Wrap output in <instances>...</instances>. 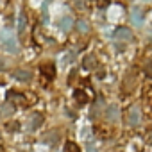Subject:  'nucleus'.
<instances>
[{"mask_svg":"<svg viewBox=\"0 0 152 152\" xmlns=\"http://www.w3.org/2000/svg\"><path fill=\"white\" fill-rule=\"evenodd\" d=\"M0 43H2V47L9 54H18L20 52V45L16 41V36H13L9 31H2V32H0Z\"/></svg>","mask_w":152,"mask_h":152,"instance_id":"1","label":"nucleus"},{"mask_svg":"<svg viewBox=\"0 0 152 152\" xmlns=\"http://www.w3.org/2000/svg\"><path fill=\"white\" fill-rule=\"evenodd\" d=\"M140 120H141V111H140V107H138V106H131V107H129V113H127V124H129L131 127H136V125L140 124Z\"/></svg>","mask_w":152,"mask_h":152,"instance_id":"2","label":"nucleus"},{"mask_svg":"<svg viewBox=\"0 0 152 152\" xmlns=\"http://www.w3.org/2000/svg\"><path fill=\"white\" fill-rule=\"evenodd\" d=\"M143 20H145L143 9H141V7H132V9H131V22H132V25H134V27H141Z\"/></svg>","mask_w":152,"mask_h":152,"instance_id":"3","label":"nucleus"},{"mask_svg":"<svg viewBox=\"0 0 152 152\" xmlns=\"http://www.w3.org/2000/svg\"><path fill=\"white\" fill-rule=\"evenodd\" d=\"M41 73H43V77L52 81L56 77V64L54 63H43L41 64Z\"/></svg>","mask_w":152,"mask_h":152,"instance_id":"4","label":"nucleus"},{"mask_svg":"<svg viewBox=\"0 0 152 152\" xmlns=\"http://www.w3.org/2000/svg\"><path fill=\"white\" fill-rule=\"evenodd\" d=\"M115 38L116 39H125V41H129L131 38H132V32H131V29H127V27H118V29H115Z\"/></svg>","mask_w":152,"mask_h":152,"instance_id":"5","label":"nucleus"},{"mask_svg":"<svg viewBox=\"0 0 152 152\" xmlns=\"http://www.w3.org/2000/svg\"><path fill=\"white\" fill-rule=\"evenodd\" d=\"M13 77H15L16 81H20V83H27V81L32 79V73H31L29 70H15Z\"/></svg>","mask_w":152,"mask_h":152,"instance_id":"6","label":"nucleus"},{"mask_svg":"<svg viewBox=\"0 0 152 152\" xmlns=\"http://www.w3.org/2000/svg\"><path fill=\"white\" fill-rule=\"evenodd\" d=\"M7 99H9V102L18 104V106H23V104H25V97H23L22 93H18V91H13V90L7 93Z\"/></svg>","mask_w":152,"mask_h":152,"instance_id":"7","label":"nucleus"},{"mask_svg":"<svg viewBox=\"0 0 152 152\" xmlns=\"http://www.w3.org/2000/svg\"><path fill=\"white\" fill-rule=\"evenodd\" d=\"M73 29V20L70 18V16H64L61 22H59V31H63V32H70Z\"/></svg>","mask_w":152,"mask_h":152,"instance_id":"8","label":"nucleus"},{"mask_svg":"<svg viewBox=\"0 0 152 152\" xmlns=\"http://www.w3.org/2000/svg\"><path fill=\"white\" fill-rule=\"evenodd\" d=\"M41 122H43V115H41V113H32L29 125H31V129H38V127L41 125Z\"/></svg>","mask_w":152,"mask_h":152,"instance_id":"9","label":"nucleus"},{"mask_svg":"<svg viewBox=\"0 0 152 152\" xmlns=\"http://www.w3.org/2000/svg\"><path fill=\"white\" fill-rule=\"evenodd\" d=\"M25 27H27V15L22 11L20 13V18H18V34H23Z\"/></svg>","mask_w":152,"mask_h":152,"instance_id":"10","label":"nucleus"},{"mask_svg":"<svg viewBox=\"0 0 152 152\" xmlns=\"http://www.w3.org/2000/svg\"><path fill=\"white\" fill-rule=\"evenodd\" d=\"M118 115H120V111H118L116 106H109V107H107V120H109V122L118 120Z\"/></svg>","mask_w":152,"mask_h":152,"instance_id":"11","label":"nucleus"},{"mask_svg":"<svg viewBox=\"0 0 152 152\" xmlns=\"http://www.w3.org/2000/svg\"><path fill=\"white\" fill-rule=\"evenodd\" d=\"M73 99L77 100V104H86V102H88V93L77 90V91H73Z\"/></svg>","mask_w":152,"mask_h":152,"instance_id":"12","label":"nucleus"},{"mask_svg":"<svg viewBox=\"0 0 152 152\" xmlns=\"http://www.w3.org/2000/svg\"><path fill=\"white\" fill-rule=\"evenodd\" d=\"M84 68H88V70H93V68H97V59H95V56H88L86 59H84Z\"/></svg>","mask_w":152,"mask_h":152,"instance_id":"13","label":"nucleus"},{"mask_svg":"<svg viewBox=\"0 0 152 152\" xmlns=\"http://www.w3.org/2000/svg\"><path fill=\"white\" fill-rule=\"evenodd\" d=\"M64 152H81V150H79V145H77V143L66 141V143H64Z\"/></svg>","mask_w":152,"mask_h":152,"instance_id":"14","label":"nucleus"},{"mask_svg":"<svg viewBox=\"0 0 152 152\" xmlns=\"http://www.w3.org/2000/svg\"><path fill=\"white\" fill-rule=\"evenodd\" d=\"M77 29H79L81 32H88V31H90V25H88L86 20H79V22H77Z\"/></svg>","mask_w":152,"mask_h":152,"instance_id":"15","label":"nucleus"},{"mask_svg":"<svg viewBox=\"0 0 152 152\" xmlns=\"http://www.w3.org/2000/svg\"><path fill=\"white\" fill-rule=\"evenodd\" d=\"M7 129H9V131H18V129H20V124H18V122H16V124H9Z\"/></svg>","mask_w":152,"mask_h":152,"instance_id":"16","label":"nucleus"},{"mask_svg":"<svg viewBox=\"0 0 152 152\" xmlns=\"http://www.w3.org/2000/svg\"><path fill=\"white\" fill-rule=\"evenodd\" d=\"M2 70H6V61L0 57V72H2Z\"/></svg>","mask_w":152,"mask_h":152,"instance_id":"17","label":"nucleus"},{"mask_svg":"<svg viewBox=\"0 0 152 152\" xmlns=\"http://www.w3.org/2000/svg\"><path fill=\"white\" fill-rule=\"evenodd\" d=\"M88 152H97V150H95V147H91V145H90V147H88Z\"/></svg>","mask_w":152,"mask_h":152,"instance_id":"18","label":"nucleus"},{"mask_svg":"<svg viewBox=\"0 0 152 152\" xmlns=\"http://www.w3.org/2000/svg\"><path fill=\"white\" fill-rule=\"evenodd\" d=\"M150 140H152V136H150Z\"/></svg>","mask_w":152,"mask_h":152,"instance_id":"19","label":"nucleus"}]
</instances>
